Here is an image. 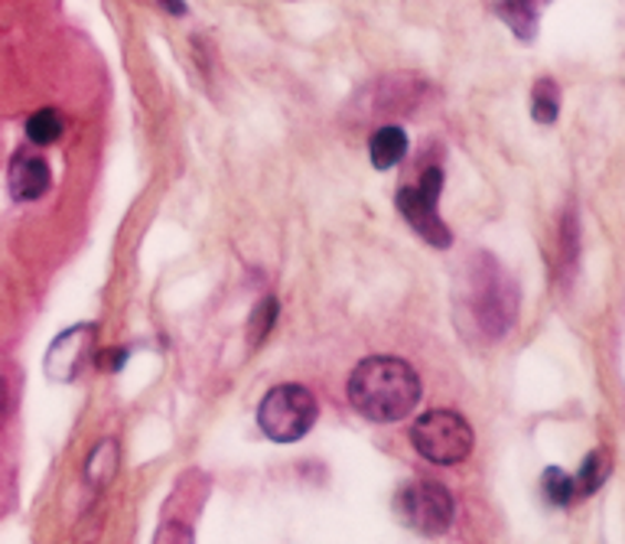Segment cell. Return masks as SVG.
Wrapping results in <instances>:
<instances>
[{
  "mask_svg": "<svg viewBox=\"0 0 625 544\" xmlns=\"http://www.w3.org/2000/svg\"><path fill=\"white\" fill-rule=\"evenodd\" d=\"M348 405L375 423L404 421L420 401V375L395 356H368L348 375Z\"/></svg>",
  "mask_w": 625,
  "mask_h": 544,
  "instance_id": "obj_1",
  "label": "cell"
},
{
  "mask_svg": "<svg viewBox=\"0 0 625 544\" xmlns=\"http://www.w3.org/2000/svg\"><path fill=\"white\" fill-rule=\"evenodd\" d=\"M462 291L466 310L472 323L482 329V336L502 339L518 313V287L512 278L489 254H479V261H472L469 268V281L462 284Z\"/></svg>",
  "mask_w": 625,
  "mask_h": 544,
  "instance_id": "obj_2",
  "label": "cell"
},
{
  "mask_svg": "<svg viewBox=\"0 0 625 544\" xmlns=\"http://www.w3.org/2000/svg\"><path fill=\"white\" fill-rule=\"evenodd\" d=\"M258 423L268 440L274 443H293L303 440L316 423V398L306 385L287 381L264 395L258 408Z\"/></svg>",
  "mask_w": 625,
  "mask_h": 544,
  "instance_id": "obj_3",
  "label": "cell"
},
{
  "mask_svg": "<svg viewBox=\"0 0 625 544\" xmlns=\"http://www.w3.org/2000/svg\"><path fill=\"white\" fill-rule=\"evenodd\" d=\"M410 443L424 460L450 467V463H462L472 453L476 433L459 411L437 408L417 418V423L410 427Z\"/></svg>",
  "mask_w": 625,
  "mask_h": 544,
  "instance_id": "obj_4",
  "label": "cell"
},
{
  "mask_svg": "<svg viewBox=\"0 0 625 544\" xmlns=\"http://www.w3.org/2000/svg\"><path fill=\"white\" fill-rule=\"evenodd\" d=\"M440 189H444V170L440 167H430L424 170V177L417 186H404L398 192V209L400 216L410 222V229L430 242L434 248H450L454 244V232L450 226L440 219L437 212V199H440Z\"/></svg>",
  "mask_w": 625,
  "mask_h": 544,
  "instance_id": "obj_5",
  "label": "cell"
},
{
  "mask_svg": "<svg viewBox=\"0 0 625 544\" xmlns=\"http://www.w3.org/2000/svg\"><path fill=\"white\" fill-rule=\"evenodd\" d=\"M398 512L414 532L444 535L454 525L456 505L447 485L434 483V480H414V483L400 489Z\"/></svg>",
  "mask_w": 625,
  "mask_h": 544,
  "instance_id": "obj_6",
  "label": "cell"
},
{
  "mask_svg": "<svg viewBox=\"0 0 625 544\" xmlns=\"http://www.w3.org/2000/svg\"><path fill=\"white\" fill-rule=\"evenodd\" d=\"M92 349H95V323H82V326L65 329L46 353V378H53L59 385L75 381L82 365L88 363Z\"/></svg>",
  "mask_w": 625,
  "mask_h": 544,
  "instance_id": "obj_7",
  "label": "cell"
},
{
  "mask_svg": "<svg viewBox=\"0 0 625 544\" xmlns=\"http://www.w3.org/2000/svg\"><path fill=\"white\" fill-rule=\"evenodd\" d=\"M7 182H10V196L17 202H33L40 196L50 192L53 186V170L50 164L40 157V154H27L20 150L10 164V174H7Z\"/></svg>",
  "mask_w": 625,
  "mask_h": 544,
  "instance_id": "obj_8",
  "label": "cell"
},
{
  "mask_svg": "<svg viewBox=\"0 0 625 544\" xmlns=\"http://www.w3.org/2000/svg\"><path fill=\"white\" fill-rule=\"evenodd\" d=\"M368 154H372L375 170H392V167H398L400 160H404V154H407V134H404V127H398V124L378 127V130L372 134V140H368Z\"/></svg>",
  "mask_w": 625,
  "mask_h": 544,
  "instance_id": "obj_9",
  "label": "cell"
},
{
  "mask_svg": "<svg viewBox=\"0 0 625 544\" xmlns=\"http://www.w3.org/2000/svg\"><path fill=\"white\" fill-rule=\"evenodd\" d=\"M114 473H117V443L102 440L85 463V480L92 489H105L114 480Z\"/></svg>",
  "mask_w": 625,
  "mask_h": 544,
  "instance_id": "obj_10",
  "label": "cell"
},
{
  "mask_svg": "<svg viewBox=\"0 0 625 544\" xmlns=\"http://www.w3.org/2000/svg\"><path fill=\"white\" fill-rule=\"evenodd\" d=\"M561 112V88L554 79H538L531 92V115L538 124H554Z\"/></svg>",
  "mask_w": 625,
  "mask_h": 544,
  "instance_id": "obj_11",
  "label": "cell"
},
{
  "mask_svg": "<svg viewBox=\"0 0 625 544\" xmlns=\"http://www.w3.org/2000/svg\"><path fill=\"white\" fill-rule=\"evenodd\" d=\"M496 13L509 20V27H512L514 36H521V40H534V33H538V13H541V3H499V7H496Z\"/></svg>",
  "mask_w": 625,
  "mask_h": 544,
  "instance_id": "obj_12",
  "label": "cell"
},
{
  "mask_svg": "<svg viewBox=\"0 0 625 544\" xmlns=\"http://www.w3.org/2000/svg\"><path fill=\"white\" fill-rule=\"evenodd\" d=\"M62 115L53 112V108H43V112H37L30 122H27V137H30V144H37V147H46V144H53L62 137Z\"/></svg>",
  "mask_w": 625,
  "mask_h": 544,
  "instance_id": "obj_13",
  "label": "cell"
},
{
  "mask_svg": "<svg viewBox=\"0 0 625 544\" xmlns=\"http://www.w3.org/2000/svg\"><path fill=\"white\" fill-rule=\"evenodd\" d=\"M606 477H610V457L596 450V453L586 457V463H583V470H580V477L573 480V485H576L580 495H590V492H596L600 485L606 483Z\"/></svg>",
  "mask_w": 625,
  "mask_h": 544,
  "instance_id": "obj_14",
  "label": "cell"
},
{
  "mask_svg": "<svg viewBox=\"0 0 625 544\" xmlns=\"http://www.w3.org/2000/svg\"><path fill=\"white\" fill-rule=\"evenodd\" d=\"M541 485H544V499H548L551 505H570L573 495H576L573 477H567L561 467H548L544 477H541Z\"/></svg>",
  "mask_w": 625,
  "mask_h": 544,
  "instance_id": "obj_15",
  "label": "cell"
},
{
  "mask_svg": "<svg viewBox=\"0 0 625 544\" xmlns=\"http://www.w3.org/2000/svg\"><path fill=\"white\" fill-rule=\"evenodd\" d=\"M274 320H278V301L268 297L264 303H258V306H254V316H251V326H248V329H251V339L261 343V339L271 333V323H274Z\"/></svg>",
  "mask_w": 625,
  "mask_h": 544,
  "instance_id": "obj_16",
  "label": "cell"
},
{
  "mask_svg": "<svg viewBox=\"0 0 625 544\" xmlns=\"http://www.w3.org/2000/svg\"><path fill=\"white\" fill-rule=\"evenodd\" d=\"M154 544H192V529L186 522H164L154 535Z\"/></svg>",
  "mask_w": 625,
  "mask_h": 544,
  "instance_id": "obj_17",
  "label": "cell"
},
{
  "mask_svg": "<svg viewBox=\"0 0 625 544\" xmlns=\"http://www.w3.org/2000/svg\"><path fill=\"white\" fill-rule=\"evenodd\" d=\"M124 359H127V353L124 349H114V353H108V356H102V368H108V372H117L121 365H124Z\"/></svg>",
  "mask_w": 625,
  "mask_h": 544,
  "instance_id": "obj_18",
  "label": "cell"
},
{
  "mask_svg": "<svg viewBox=\"0 0 625 544\" xmlns=\"http://www.w3.org/2000/svg\"><path fill=\"white\" fill-rule=\"evenodd\" d=\"M3 415H7V388L0 385V423H3Z\"/></svg>",
  "mask_w": 625,
  "mask_h": 544,
  "instance_id": "obj_19",
  "label": "cell"
}]
</instances>
